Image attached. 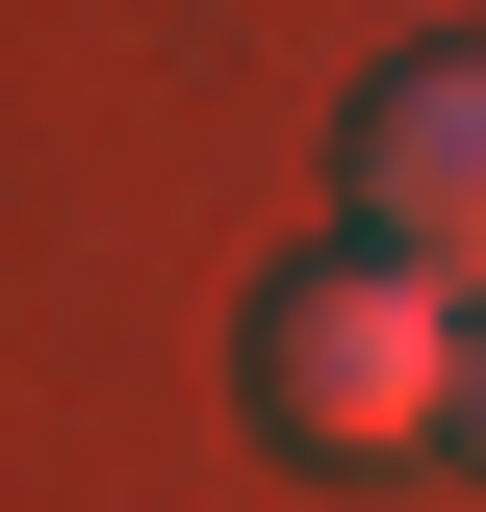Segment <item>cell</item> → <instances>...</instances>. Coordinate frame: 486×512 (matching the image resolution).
<instances>
[{"mask_svg": "<svg viewBox=\"0 0 486 512\" xmlns=\"http://www.w3.org/2000/svg\"><path fill=\"white\" fill-rule=\"evenodd\" d=\"M256 436H282V461H410V436H461V282L384 256V231L282 256V282H256Z\"/></svg>", "mask_w": 486, "mask_h": 512, "instance_id": "cell-1", "label": "cell"}, {"mask_svg": "<svg viewBox=\"0 0 486 512\" xmlns=\"http://www.w3.org/2000/svg\"><path fill=\"white\" fill-rule=\"evenodd\" d=\"M359 231L486 308V26H435L410 77H359Z\"/></svg>", "mask_w": 486, "mask_h": 512, "instance_id": "cell-2", "label": "cell"}, {"mask_svg": "<svg viewBox=\"0 0 486 512\" xmlns=\"http://www.w3.org/2000/svg\"><path fill=\"white\" fill-rule=\"evenodd\" d=\"M461 461H486V308H461Z\"/></svg>", "mask_w": 486, "mask_h": 512, "instance_id": "cell-3", "label": "cell"}]
</instances>
